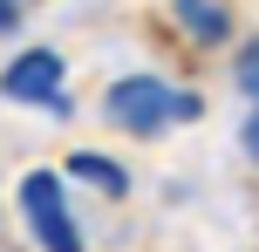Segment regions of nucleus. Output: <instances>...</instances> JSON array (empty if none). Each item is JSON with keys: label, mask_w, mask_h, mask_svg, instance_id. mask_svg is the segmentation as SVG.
Instances as JSON below:
<instances>
[{"label": "nucleus", "mask_w": 259, "mask_h": 252, "mask_svg": "<svg viewBox=\"0 0 259 252\" xmlns=\"http://www.w3.org/2000/svg\"><path fill=\"white\" fill-rule=\"evenodd\" d=\"M103 109H109V123H123L130 136H157V130H170V123H191L198 95L170 89V82H157V75H123V82H109Z\"/></svg>", "instance_id": "f257e3e1"}, {"label": "nucleus", "mask_w": 259, "mask_h": 252, "mask_svg": "<svg viewBox=\"0 0 259 252\" xmlns=\"http://www.w3.org/2000/svg\"><path fill=\"white\" fill-rule=\"evenodd\" d=\"M68 164H75V177H82V184L109 191V198H123V191H130V177H123V171H116V164H109V157H96V150H75V157H68Z\"/></svg>", "instance_id": "39448f33"}, {"label": "nucleus", "mask_w": 259, "mask_h": 252, "mask_svg": "<svg viewBox=\"0 0 259 252\" xmlns=\"http://www.w3.org/2000/svg\"><path fill=\"white\" fill-rule=\"evenodd\" d=\"M21 212H27V232H34L41 252H82V232L68 218V198L48 171H27L21 177Z\"/></svg>", "instance_id": "f03ea898"}, {"label": "nucleus", "mask_w": 259, "mask_h": 252, "mask_svg": "<svg viewBox=\"0 0 259 252\" xmlns=\"http://www.w3.org/2000/svg\"><path fill=\"white\" fill-rule=\"evenodd\" d=\"M0 95H14V103H41L48 116H68V89H62V55H48V48H27L21 62L0 75Z\"/></svg>", "instance_id": "7ed1b4c3"}, {"label": "nucleus", "mask_w": 259, "mask_h": 252, "mask_svg": "<svg viewBox=\"0 0 259 252\" xmlns=\"http://www.w3.org/2000/svg\"><path fill=\"white\" fill-rule=\"evenodd\" d=\"M14 21H21V7H14V0H0V34H14Z\"/></svg>", "instance_id": "0eeeda50"}, {"label": "nucleus", "mask_w": 259, "mask_h": 252, "mask_svg": "<svg viewBox=\"0 0 259 252\" xmlns=\"http://www.w3.org/2000/svg\"><path fill=\"white\" fill-rule=\"evenodd\" d=\"M246 150H252V157H259V116L246 123Z\"/></svg>", "instance_id": "6e6552de"}, {"label": "nucleus", "mask_w": 259, "mask_h": 252, "mask_svg": "<svg viewBox=\"0 0 259 252\" xmlns=\"http://www.w3.org/2000/svg\"><path fill=\"white\" fill-rule=\"evenodd\" d=\"M239 89H246L252 103H259V41H252L246 55H239Z\"/></svg>", "instance_id": "423d86ee"}, {"label": "nucleus", "mask_w": 259, "mask_h": 252, "mask_svg": "<svg viewBox=\"0 0 259 252\" xmlns=\"http://www.w3.org/2000/svg\"><path fill=\"white\" fill-rule=\"evenodd\" d=\"M170 7H178V21L191 27L198 41H225V27H232V21H225V7H211V0H170Z\"/></svg>", "instance_id": "20e7f679"}]
</instances>
